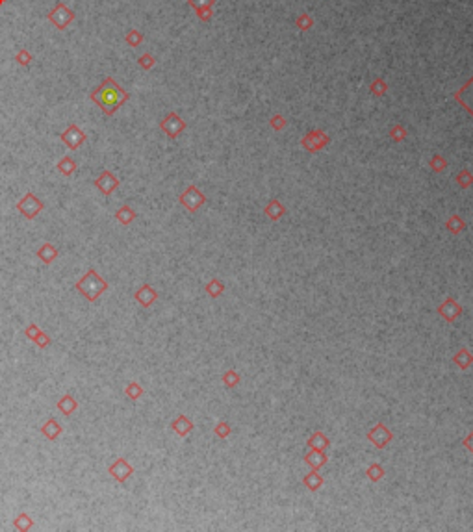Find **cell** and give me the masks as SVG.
<instances>
[{
	"label": "cell",
	"mask_w": 473,
	"mask_h": 532,
	"mask_svg": "<svg viewBox=\"0 0 473 532\" xmlns=\"http://www.w3.org/2000/svg\"><path fill=\"white\" fill-rule=\"evenodd\" d=\"M89 97H91L93 102H95L106 115H113V111H115L119 106L125 104L128 98H130V95H128L121 86H117L115 82H113V78H109L108 76V78L104 80L95 91H91Z\"/></svg>",
	"instance_id": "obj_1"
},
{
	"label": "cell",
	"mask_w": 473,
	"mask_h": 532,
	"mask_svg": "<svg viewBox=\"0 0 473 532\" xmlns=\"http://www.w3.org/2000/svg\"><path fill=\"white\" fill-rule=\"evenodd\" d=\"M74 288H76V291H80V293L84 295L89 302H95L108 289V282L104 280V278H100L93 267H89V271L74 284Z\"/></svg>",
	"instance_id": "obj_2"
},
{
	"label": "cell",
	"mask_w": 473,
	"mask_h": 532,
	"mask_svg": "<svg viewBox=\"0 0 473 532\" xmlns=\"http://www.w3.org/2000/svg\"><path fill=\"white\" fill-rule=\"evenodd\" d=\"M17 210L25 215L26 219H34V217L43 210V202L39 201L34 193H26V195L23 197V201L17 204Z\"/></svg>",
	"instance_id": "obj_3"
},
{
	"label": "cell",
	"mask_w": 473,
	"mask_h": 532,
	"mask_svg": "<svg viewBox=\"0 0 473 532\" xmlns=\"http://www.w3.org/2000/svg\"><path fill=\"white\" fill-rule=\"evenodd\" d=\"M368 440H370L375 447H379V449H384L390 441L394 440V434H392V430H390L388 427H384L382 423H379V425H375V427L368 432Z\"/></svg>",
	"instance_id": "obj_4"
},
{
	"label": "cell",
	"mask_w": 473,
	"mask_h": 532,
	"mask_svg": "<svg viewBox=\"0 0 473 532\" xmlns=\"http://www.w3.org/2000/svg\"><path fill=\"white\" fill-rule=\"evenodd\" d=\"M180 202H182V206H186L189 212H197L206 202V197L202 195L195 186H189L188 190L180 195Z\"/></svg>",
	"instance_id": "obj_5"
},
{
	"label": "cell",
	"mask_w": 473,
	"mask_h": 532,
	"mask_svg": "<svg viewBox=\"0 0 473 532\" xmlns=\"http://www.w3.org/2000/svg\"><path fill=\"white\" fill-rule=\"evenodd\" d=\"M49 19L54 23L56 28H60V30H63L71 21L74 19V13L73 12H69L67 10V6L63 4V2H60V4H56V8L52 10V12L49 13Z\"/></svg>",
	"instance_id": "obj_6"
},
{
	"label": "cell",
	"mask_w": 473,
	"mask_h": 532,
	"mask_svg": "<svg viewBox=\"0 0 473 532\" xmlns=\"http://www.w3.org/2000/svg\"><path fill=\"white\" fill-rule=\"evenodd\" d=\"M108 471H109V475H111V477L115 478L117 482H127L128 478L134 475V467L128 464L125 458H119V460H115L113 464L109 465Z\"/></svg>",
	"instance_id": "obj_7"
},
{
	"label": "cell",
	"mask_w": 473,
	"mask_h": 532,
	"mask_svg": "<svg viewBox=\"0 0 473 532\" xmlns=\"http://www.w3.org/2000/svg\"><path fill=\"white\" fill-rule=\"evenodd\" d=\"M160 128L164 130V132L169 135V137H176V135H178L184 128H186V122H184L180 117L176 115V113H169V115L165 117L164 121L160 122Z\"/></svg>",
	"instance_id": "obj_8"
},
{
	"label": "cell",
	"mask_w": 473,
	"mask_h": 532,
	"mask_svg": "<svg viewBox=\"0 0 473 532\" xmlns=\"http://www.w3.org/2000/svg\"><path fill=\"white\" fill-rule=\"evenodd\" d=\"M438 313H440L447 323H453V321L462 313V306L458 304L455 299L449 297V299L443 300V304L438 306Z\"/></svg>",
	"instance_id": "obj_9"
},
{
	"label": "cell",
	"mask_w": 473,
	"mask_h": 532,
	"mask_svg": "<svg viewBox=\"0 0 473 532\" xmlns=\"http://www.w3.org/2000/svg\"><path fill=\"white\" fill-rule=\"evenodd\" d=\"M61 139L65 141V145L71 148V150H74V148H78L85 141V134L76 126V124H71V126L61 134Z\"/></svg>",
	"instance_id": "obj_10"
},
{
	"label": "cell",
	"mask_w": 473,
	"mask_h": 532,
	"mask_svg": "<svg viewBox=\"0 0 473 532\" xmlns=\"http://www.w3.org/2000/svg\"><path fill=\"white\" fill-rule=\"evenodd\" d=\"M95 186L102 191L104 195H111V193L115 191V188H119V178H115L109 171H104L102 174L95 180Z\"/></svg>",
	"instance_id": "obj_11"
},
{
	"label": "cell",
	"mask_w": 473,
	"mask_h": 532,
	"mask_svg": "<svg viewBox=\"0 0 473 532\" xmlns=\"http://www.w3.org/2000/svg\"><path fill=\"white\" fill-rule=\"evenodd\" d=\"M134 299L138 300L141 306H145V308H149L151 304H154L158 299V293L154 291V289L149 286V284H143L138 291H136V295H134Z\"/></svg>",
	"instance_id": "obj_12"
},
{
	"label": "cell",
	"mask_w": 473,
	"mask_h": 532,
	"mask_svg": "<svg viewBox=\"0 0 473 532\" xmlns=\"http://www.w3.org/2000/svg\"><path fill=\"white\" fill-rule=\"evenodd\" d=\"M171 428H173L180 438H184V436H188L189 432L193 430V421L186 416H178L175 421L171 423Z\"/></svg>",
	"instance_id": "obj_13"
},
{
	"label": "cell",
	"mask_w": 473,
	"mask_h": 532,
	"mask_svg": "<svg viewBox=\"0 0 473 532\" xmlns=\"http://www.w3.org/2000/svg\"><path fill=\"white\" fill-rule=\"evenodd\" d=\"M304 460H306V464L312 465V469H317L319 471V467H323V465L327 464V454H325V451H317V449H312L306 456H304Z\"/></svg>",
	"instance_id": "obj_14"
},
{
	"label": "cell",
	"mask_w": 473,
	"mask_h": 532,
	"mask_svg": "<svg viewBox=\"0 0 473 532\" xmlns=\"http://www.w3.org/2000/svg\"><path fill=\"white\" fill-rule=\"evenodd\" d=\"M78 408V403H76V399L73 397V395H63V397L58 401V410L63 414V416H71L74 410Z\"/></svg>",
	"instance_id": "obj_15"
},
{
	"label": "cell",
	"mask_w": 473,
	"mask_h": 532,
	"mask_svg": "<svg viewBox=\"0 0 473 532\" xmlns=\"http://www.w3.org/2000/svg\"><path fill=\"white\" fill-rule=\"evenodd\" d=\"M41 432H43V434H45V438H47V440H50V441H54V440H56V438H58V436H60V432H61V427H60V423L56 421L54 417H50L49 421H47V423H45V425H43V428H41Z\"/></svg>",
	"instance_id": "obj_16"
},
{
	"label": "cell",
	"mask_w": 473,
	"mask_h": 532,
	"mask_svg": "<svg viewBox=\"0 0 473 532\" xmlns=\"http://www.w3.org/2000/svg\"><path fill=\"white\" fill-rule=\"evenodd\" d=\"M37 256L41 258L43 262L49 265V263H52V262L56 260V258H58V249H56V247H54L52 243H45V245H41V247H39V251H37Z\"/></svg>",
	"instance_id": "obj_17"
},
{
	"label": "cell",
	"mask_w": 473,
	"mask_h": 532,
	"mask_svg": "<svg viewBox=\"0 0 473 532\" xmlns=\"http://www.w3.org/2000/svg\"><path fill=\"white\" fill-rule=\"evenodd\" d=\"M308 445L310 449H317V451H325L328 445H330V441H328V438L325 436V432H321V430H317V432H314V436L308 440Z\"/></svg>",
	"instance_id": "obj_18"
},
{
	"label": "cell",
	"mask_w": 473,
	"mask_h": 532,
	"mask_svg": "<svg viewBox=\"0 0 473 532\" xmlns=\"http://www.w3.org/2000/svg\"><path fill=\"white\" fill-rule=\"evenodd\" d=\"M453 362H455L456 366L460 367L462 371H466L467 367L473 364V356H471V352H469L467 349H460L455 356H453Z\"/></svg>",
	"instance_id": "obj_19"
},
{
	"label": "cell",
	"mask_w": 473,
	"mask_h": 532,
	"mask_svg": "<svg viewBox=\"0 0 473 532\" xmlns=\"http://www.w3.org/2000/svg\"><path fill=\"white\" fill-rule=\"evenodd\" d=\"M303 482H304V486L310 489V491H315V489H319L323 486V477H319V475H317V469H312V473L304 477Z\"/></svg>",
	"instance_id": "obj_20"
},
{
	"label": "cell",
	"mask_w": 473,
	"mask_h": 532,
	"mask_svg": "<svg viewBox=\"0 0 473 532\" xmlns=\"http://www.w3.org/2000/svg\"><path fill=\"white\" fill-rule=\"evenodd\" d=\"M58 171H60L61 174H65V176H71V174L76 171V163H74V159L69 158V156L61 158L60 163H58Z\"/></svg>",
	"instance_id": "obj_21"
},
{
	"label": "cell",
	"mask_w": 473,
	"mask_h": 532,
	"mask_svg": "<svg viewBox=\"0 0 473 532\" xmlns=\"http://www.w3.org/2000/svg\"><path fill=\"white\" fill-rule=\"evenodd\" d=\"M284 212H286L284 206H282L279 201H271L266 208V214L269 215V219H273V221H279V217L280 215H284Z\"/></svg>",
	"instance_id": "obj_22"
},
{
	"label": "cell",
	"mask_w": 473,
	"mask_h": 532,
	"mask_svg": "<svg viewBox=\"0 0 473 532\" xmlns=\"http://www.w3.org/2000/svg\"><path fill=\"white\" fill-rule=\"evenodd\" d=\"M115 219L119 221L121 225H130V223L136 219V212H134L130 206H123V208L115 214Z\"/></svg>",
	"instance_id": "obj_23"
},
{
	"label": "cell",
	"mask_w": 473,
	"mask_h": 532,
	"mask_svg": "<svg viewBox=\"0 0 473 532\" xmlns=\"http://www.w3.org/2000/svg\"><path fill=\"white\" fill-rule=\"evenodd\" d=\"M13 525H15V528H17V530H30L32 526H34V521H32L30 515L23 512V514H19L17 517H15Z\"/></svg>",
	"instance_id": "obj_24"
},
{
	"label": "cell",
	"mask_w": 473,
	"mask_h": 532,
	"mask_svg": "<svg viewBox=\"0 0 473 532\" xmlns=\"http://www.w3.org/2000/svg\"><path fill=\"white\" fill-rule=\"evenodd\" d=\"M224 291V284L221 280H210L206 284V293L210 295V297H219V295L223 293Z\"/></svg>",
	"instance_id": "obj_25"
},
{
	"label": "cell",
	"mask_w": 473,
	"mask_h": 532,
	"mask_svg": "<svg viewBox=\"0 0 473 532\" xmlns=\"http://www.w3.org/2000/svg\"><path fill=\"white\" fill-rule=\"evenodd\" d=\"M464 228H466V223H464V221H462L458 215H453V217L447 221V230H449V232L460 234Z\"/></svg>",
	"instance_id": "obj_26"
},
{
	"label": "cell",
	"mask_w": 473,
	"mask_h": 532,
	"mask_svg": "<svg viewBox=\"0 0 473 532\" xmlns=\"http://www.w3.org/2000/svg\"><path fill=\"white\" fill-rule=\"evenodd\" d=\"M125 393H127V397L130 399V401H138V399L143 395V388H141L138 382H132V384H128L127 388H125Z\"/></svg>",
	"instance_id": "obj_27"
},
{
	"label": "cell",
	"mask_w": 473,
	"mask_h": 532,
	"mask_svg": "<svg viewBox=\"0 0 473 532\" xmlns=\"http://www.w3.org/2000/svg\"><path fill=\"white\" fill-rule=\"evenodd\" d=\"M240 382H242V377H240L238 371H226V373L223 375V384L226 386V388H236Z\"/></svg>",
	"instance_id": "obj_28"
},
{
	"label": "cell",
	"mask_w": 473,
	"mask_h": 532,
	"mask_svg": "<svg viewBox=\"0 0 473 532\" xmlns=\"http://www.w3.org/2000/svg\"><path fill=\"white\" fill-rule=\"evenodd\" d=\"M366 475H368V478H370V480L377 482V480H381V478L384 477V469H382V467H381L379 464H371L370 467H368Z\"/></svg>",
	"instance_id": "obj_29"
},
{
	"label": "cell",
	"mask_w": 473,
	"mask_h": 532,
	"mask_svg": "<svg viewBox=\"0 0 473 532\" xmlns=\"http://www.w3.org/2000/svg\"><path fill=\"white\" fill-rule=\"evenodd\" d=\"M213 432H215L219 438H223V440H224V438H228V436H230V425H228L226 421L217 423V425H215V428H213Z\"/></svg>",
	"instance_id": "obj_30"
},
{
	"label": "cell",
	"mask_w": 473,
	"mask_h": 532,
	"mask_svg": "<svg viewBox=\"0 0 473 532\" xmlns=\"http://www.w3.org/2000/svg\"><path fill=\"white\" fill-rule=\"evenodd\" d=\"M34 341L37 343V347L45 349V347H49V345H50V337L47 336V334H45L43 330H39V334L36 336V339H34Z\"/></svg>",
	"instance_id": "obj_31"
},
{
	"label": "cell",
	"mask_w": 473,
	"mask_h": 532,
	"mask_svg": "<svg viewBox=\"0 0 473 532\" xmlns=\"http://www.w3.org/2000/svg\"><path fill=\"white\" fill-rule=\"evenodd\" d=\"M141 39H143V36H141L140 32H136V30H132V32H130V34L127 36L128 45H132V47H138V45L141 43Z\"/></svg>",
	"instance_id": "obj_32"
},
{
	"label": "cell",
	"mask_w": 473,
	"mask_h": 532,
	"mask_svg": "<svg viewBox=\"0 0 473 532\" xmlns=\"http://www.w3.org/2000/svg\"><path fill=\"white\" fill-rule=\"evenodd\" d=\"M39 330H41V328H39L37 324H30V326H26L25 336L28 337L30 341H34V339H36V336H37V334H39Z\"/></svg>",
	"instance_id": "obj_33"
},
{
	"label": "cell",
	"mask_w": 473,
	"mask_h": 532,
	"mask_svg": "<svg viewBox=\"0 0 473 532\" xmlns=\"http://www.w3.org/2000/svg\"><path fill=\"white\" fill-rule=\"evenodd\" d=\"M15 60H17L19 63H21V65H28V63H30V60H32V56L28 54L26 50H21V52H19V54H17V58H15Z\"/></svg>",
	"instance_id": "obj_34"
},
{
	"label": "cell",
	"mask_w": 473,
	"mask_h": 532,
	"mask_svg": "<svg viewBox=\"0 0 473 532\" xmlns=\"http://www.w3.org/2000/svg\"><path fill=\"white\" fill-rule=\"evenodd\" d=\"M464 447H466L467 451H469V453L473 454V432H471L469 436H467V438H464Z\"/></svg>",
	"instance_id": "obj_35"
},
{
	"label": "cell",
	"mask_w": 473,
	"mask_h": 532,
	"mask_svg": "<svg viewBox=\"0 0 473 532\" xmlns=\"http://www.w3.org/2000/svg\"><path fill=\"white\" fill-rule=\"evenodd\" d=\"M4 2H6V0H0V4H4Z\"/></svg>",
	"instance_id": "obj_36"
}]
</instances>
